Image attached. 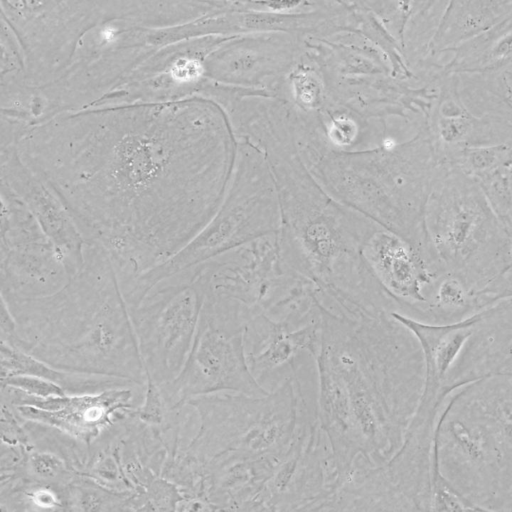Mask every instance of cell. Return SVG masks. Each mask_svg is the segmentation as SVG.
Masks as SVG:
<instances>
[{
	"label": "cell",
	"instance_id": "1",
	"mask_svg": "<svg viewBox=\"0 0 512 512\" xmlns=\"http://www.w3.org/2000/svg\"><path fill=\"white\" fill-rule=\"evenodd\" d=\"M202 104L185 98L58 113L16 143L85 241L107 250L123 291L187 245L226 193L233 150L201 127Z\"/></svg>",
	"mask_w": 512,
	"mask_h": 512
},
{
	"label": "cell",
	"instance_id": "2",
	"mask_svg": "<svg viewBox=\"0 0 512 512\" xmlns=\"http://www.w3.org/2000/svg\"><path fill=\"white\" fill-rule=\"evenodd\" d=\"M320 309L318 423L340 475L382 467L403 445L420 401L421 346L390 312Z\"/></svg>",
	"mask_w": 512,
	"mask_h": 512
},
{
	"label": "cell",
	"instance_id": "3",
	"mask_svg": "<svg viewBox=\"0 0 512 512\" xmlns=\"http://www.w3.org/2000/svg\"><path fill=\"white\" fill-rule=\"evenodd\" d=\"M15 329L1 342L63 371L146 382L129 306L107 250L86 242L68 283L37 299H4Z\"/></svg>",
	"mask_w": 512,
	"mask_h": 512
},
{
	"label": "cell",
	"instance_id": "4",
	"mask_svg": "<svg viewBox=\"0 0 512 512\" xmlns=\"http://www.w3.org/2000/svg\"><path fill=\"white\" fill-rule=\"evenodd\" d=\"M274 169L281 202L277 242L285 269L312 283L324 308L391 312L392 300L362 255L377 226L337 205L293 162Z\"/></svg>",
	"mask_w": 512,
	"mask_h": 512
},
{
	"label": "cell",
	"instance_id": "5",
	"mask_svg": "<svg viewBox=\"0 0 512 512\" xmlns=\"http://www.w3.org/2000/svg\"><path fill=\"white\" fill-rule=\"evenodd\" d=\"M441 164L426 126L399 147L323 156L313 171L347 205L424 253V213Z\"/></svg>",
	"mask_w": 512,
	"mask_h": 512
},
{
	"label": "cell",
	"instance_id": "6",
	"mask_svg": "<svg viewBox=\"0 0 512 512\" xmlns=\"http://www.w3.org/2000/svg\"><path fill=\"white\" fill-rule=\"evenodd\" d=\"M451 480L476 510L512 511V375L483 377L446 399Z\"/></svg>",
	"mask_w": 512,
	"mask_h": 512
},
{
	"label": "cell",
	"instance_id": "7",
	"mask_svg": "<svg viewBox=\"0 0 512 512\" xmlns=\"http://www.w3.org/2000/svg\"><path fill=\"white\" fill-rule=\"evenodd\" d=\"M424 235L432 270L438 275L445 266L461 278L464 272L468 287L472 272L475 293L495 279L485 257L498 262L509 239L475 179L444 163L426 204Z\"/></svg>",
	"mask_w": 512,
	"mask_h": 512
},
{
	"label": "cell",
	"instance_id": "8",
	"mask_svg": "<svg viewBox=\"0 0 512 512\" xmlns=\"http://www.w3.org/2000/svg\"><path fill=\"white\" fill-rule=\"evenodd\" d=\"M223 200L205 227L164 263L138 277L124 293L129 306H136L158 282L260 238L279 233L281 216L277 190L262 161L244 154Z\"/></svg>",
	"mask_w": 512,
	"mask_h": 512
},
{
	"label": "cell",
	"instance_id": "9",
	"mask_svg": "<svg viewBox=\"0 0 512 512\" xmlns=\"http://www.w3.org/2000/svg\"><path fill=\"white\" fill-rule=\"evenodd\" d=\"M249 311L238 301L207 290L199 325L179 375L162 386L171 409L194 396L229 392L250 396L269 394L252 375L244 347Z\"/></svg>",
	"mask_w": 512,
	"mask_h": 512
},
{
	"label": "cell",
	"instance_id": "10",
	"mask_svg": "<svg viewBox=\"0 0 512 512\" xmlns=\"http://www.w3.org/2000/svg\"><path fill=\"white\" fill-rule=\"evenodd\" d=\"M207 290V274L198 264L161 280L129 308L145 374L160 387L183 369Z\"/></svg>",
	"mask_w": 512,
	"mask_h": 512
},
{
	"label": "cell",
	"instance_id": "11",
	"mask_svg": "<svg viewBox=\"0 0 512 512\" xmlns=\"http://www.w3.org/2000/svg\"><path fill=\"white\" fill-rule=\"evenodd\" d=\"M1 297L37 299L61 290L72 276L56 247L23 203L1 195Z\"/></svg>",
	"mask_w": 512,
	"mask_h": 512
},
{
	"label": "cell",
	"instance_id": "12",
	"mask_svg": "<svg viewBox=\"0 0 512 512\" xmlns=\"http://www.w3.org/2000/svg\"><path fill=\"white\" fill-rule=\"evenodd\" d=\"M1 183L27 206L73 275L83 262L86 241L59 196L14 145L1 147Z\"/></svg>",
	"mask_w": 512,
	"mask_h": 512
},
{
	"label": "cell",
	"instance_id": "13",
	"mask_svg": "<svg viewBox=\"0 0 512 512\" xmlns=\"http://www.w3.org/2000/svg\"><path fill=\"white\" fill-rule=\"evenodd\" d=\"M362 255L397 312L422 314L424 305L426 311L428 297L425 290L436 281L437 275L414 246L400 236L377 227L364 241Z\"/></svg>",
	"mask_w": 512,
	"mask_h": 512
},
{
	"label": "cell",
	"instance_id": "14",
	"mask_svg": "<svg viewBox=\"0 0 512 512\" xmlns=\"http://www.w3.org/2000/svg\"><path fill=\"white\" fill-rule=\"evenodd\" d=\"M10 401L24 418L54 426L85 443H91L118 416L119 410L130 408L131 390H106L73 397L40 398L18 389L16 396L9 388ZM15 389V388H14Z\"/></svg>",
	"mask_w": 512,
	"mask_h": 512
},
{
	"label": "cell",
	"instance_id": "15",
	"mask_svg": "<svg viewBox=\"0 0 512 512\" xmlns=\"http://www.w3.org/2000/svg\"><path fill=\"white\" fill-rule=\"evenodd\" d=\"M434 82L437 96L427 125L439 157L463 147L495 144L489 122L471 112L463 101L459 75L442 74Z\"/></svg>",
	"mask_w": 512,
	"mask_h": 512
},
{
	"label": "cell",
	"instance_id": "16",
	"mask_svg": "<svg viewBox=\"0 0 512 512\" xmlns=\"http://www.w3.org/2000/svg\"><path fill=\"white\" fill-rule=\"evenodd\" d=\"M511 14V0L446 2L427 46L429 56L448 54L489 31Z\"/></svg>",
	"mask_w": 512,
	"mask_h": 512
},
{
	"label": "cell",
	"instance_id": "17",
	"mask_svg": "<svg viewBox=\"0 0 512 512\" xmlns=\"http://www.w3.org/2000/svg\"><path fill=\"white\" fill-rule=\"evenodd\" d=\"M441 74L497 75L512 70V14L480 36L449 52Z\"/></svg>",
	"mask_w": 512,
	"mask_h": 512
},
{
	"label": "cell",
	"instance_id": "18",
	"mask_svg": "<svg viewBox=\"0 0 512 512\" xmlns=\"http://www.w3.org/2000/svg\"><path fill=\"white\" fill-rule=\"evenodd\" d=\"M15 375L44 378L73 395L100 393L136 384L117 377L59 370L15 346L1 342V379Z\"/></svg>",
	"mask_w": 512,
	"mask_h": 512
},
{
	"label": "cell",
	"instance_id": "19",
	"mask_svg": "<svg viewBox=\"0 0 512 512\" xmlns=\"http://www.w3.org/2000/svg\"><path fill=\"white\" fill-rule=\"evenodd\" d=\"M473 309L478 310L474 292L460 276L448 273L435 288L425 314H455Z\"/></svg>",
	"mask_w": 512,
	"mask_h": 512
},
{
	"label": "cell",
	"instance_id": "20",
	"mask_svg": "<svg viewBox=\"0 0 512 512\" xmlns=\"http://www.w3.org/2000/svg\"><path fill=\"white\" fill-rule=\"evenodd\" d=\"M481 113L489 121L497 143L512 147V101L503 93H493L485 100Z\"/></svg>",
	"mask_w": 512,
	"mask_h": 512
},
{
	"label": "cell",
	"instance_id": "21",
	"mask_svg": "<svg viewBox=\"0 0 512 512\" xmlns=\"http://www.w3.org/2000/svg\"><path fill=\"white\" fill-rule=\"evenodd\" d=\"M25 464L33 475L32 480L42 483H56L66 485L72 475L65 462L57 455L47 452H34L26 458Z\"/></svg>",
	"mask_w": 512,
	"mask_h": 512
},
{
	"label": "cell",
	"instance_id": "22",
	"mask_svg": "<svg viewBox=\"0 0 512 512\" xmlns=\"http://www.w3.org/2000/svg\"><path fill=\"white\" fill-rule=\"evenodd\" d=\"M1 382L2 387H12L40 398L65 396L67 394L59 385L37 376L15 375L1 379Z\"/></svg>",
	"mask_w": 512,
	"mask_h": 512
},
{
	"label": "cell",
	"instance_id": "23",
	"mask_svg": "<svg viewBox=\"0 0 512 512\" xmlns=\"http://www.w3.org/2000/svg\"><path fill=\"white\" fill-rule=\"evenodd\" d=\"M146 390L143 405L134 414L148 425H160L164 419V402L162 391L152 378L146 376Z\"/></svg>",
	"mask_w": 512,
	"mask_h": 512
},
{
	"label": "cell",
	"instance_id": "24",
	"mask_svg": "<svg viewBox=\"0 0 512 512\" xmlns=\"http://www.w3.org/2000/svg\"><path fill=\"white\" fill-rule=\"evenodd\" d=\"M512 298V268L506 270L487 286L475 293L479 310L488 308L495 303Z\"/></svg>",
	"mask_w": 512,
	"mask_h": 512
},
{
	"label": "cell",
	"instance_id": "25",
	"mask_svg": "<svg viewBox=\"0 0 512 512\" xmlns=\"http://www.w3.org/2000/svg\"><path fill=\"white\" fill-rule=\"evenodd\" d=\"M1 432L3 443L10 445H24L29 450L31 449L27 434L17 422L15 415L9 409L8 404L6 406L4 403H2L1 408Z\"/></svg>",
	"mask_w": 512,
	"mask_h": 512
},
{
	"label": "cell",
	"instance_id": "26",
	"mask_svg": "<svg viewBox=\"0 0 512 512\" xmlns=\"http://www.w3.org/2000/svg\"><path fill=\"white\" fill-rule=\"evenodd\" d=\"M355 136V125L348 119H336L330 128L331 141L336 145L347 146L353 142Z\"/></svg>",
	"mask_w": 512,
	"mask_h": 512
},
{
	"label": "cell",
	"instance_id": "27",
	"mask_svg": "<svg viewBox=\"0 0 512 512\" xmlns=\"http://www.w3.org/2000/svg\"><path fill=\"white\" fill-rule=\"evenodd\" d=\"M296 90L301 100L307 104L314 101L318 93L317 83L305 74L296 78Z\"/></svg>",
	"mask_w": 512,
	"mask_h": 512
},
{
	"label": "cell",
	"instance_id": "28",
	"mask_svg": "<svg viewBox=\"0 0 512 512\" xmlns=\"http://www.w3.org/2000/svg\"><path fill=\"white\" fill-rule=\"evenodd\" d=\"M508 237V264L505 271L512 268V230L508 233Z\"/></svg>",
	"mask_w": 512,
	"mask_h": 512
}]
</instances>
